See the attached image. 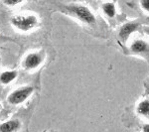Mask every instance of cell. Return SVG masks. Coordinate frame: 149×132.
<instances>
[{
	"mask_svg": "<svg viewBox=\"0 0 149 132\" xmlns=\"http://www.w3.org/2000/svg\"><path fill=\"white\" fill-rule=\"evenodd\" d=\"M64 8L69 15L78 19L81 23L90 26H93L97 23L95 14L88 6L81 5V4H69L64 6Z\"/></svg>",
	"mask_w": 149,
	"mask_h": 132,
	"instance_id": "1",
	"label": "cell"
},
{
	"mask_svg": "<svg viewBox=\"0 0 149 132\" xmlns=\"http://www.w3.org/2000/svg\"><path fill=\"white\" fill-rule=\"evenodd\" d=\"M39 21L36 15L33 14H23V15H15L11 18V24L17 30L22 32H29L38 25Z\"/></svg>",
	"mask_w": 149,
	"mask_h": 132,
	"instance_id": "2",
	"label": "cell"
},
{
	"mask_svg": "<svg viewBox=\"0 0 149 132\" xmlns=\"http://www.w3.org/2000/svg\"><path fill=\"white\" fill-rule=\"evenodd\" d=\"M34 92V88L32 85H25L21 86L17 90H13L7 97V101L10 104L19 105L25 102L29 97Z\"/></svg>",
	"mask_w": 149,
	"mask_h": 132,
	"instance_id": "3",
	"label": "cell"
},
{
	"mask_svg": "<svg viewBox=\"0 0 149 132\" xmlns=\"http://www.w3.org/2000/svg\"><path fill=\"white\" fill-rule=\"evenodd\" d=\"M129 53L149 62V43L141 39L134 40L129 46Z\"/></svg>",
	"mask_w": 149,
	"mask_h": 132,
	"instance_id": "4",
	"label": "cell"
},
{
	"mask_svg": "<svg viewBox=\"0 0 149 132\" xmlns=\"http://www.w3.org/2000/svg\"><path fill=\"white\" fill-rule=\"evenodd\" d=\"M141 29V24L138 21H129L121 26L118 31V39L121 43L125 44L134 32Z\"/></svg>",
	"mask_w": 149,
	"mask_h": 132,
	"instance_id": "5",
	"label": "cell"
},
{
	"mask_svg": "<svg viewBox=\"0 0 149 132\" xmlns=\"http://www.w3.org/2000/svg\"><path fill=\"white\" fill-rule=\"evenodd\" d=\"M44 55L41 54V53H29L23 60V67L27 71H33V69L39 68L42 65L43 61H44Z\"/></svg>",
	"mask_w": 149,
	"mask_h": 132,
	"instance_id": "6",
	"label": "cell"
},
{
	"mask_svg": "<svg viewBox=\"0 0 149 132\" xmlns=\"http://www.w3.org/2000/svg\"><path fill=\"white\" fill-rule=\"evenodd\" d=\"M20 126L21 123L18 119H11L0 124V132H16Z\"/></svg>",
	"mask_w": 149,
	"mask_h": 132,
	"instance_id": "7",
	"label": "cell"
},
{
	"mask_svg": "<svg viewBox=\"0 0 149 132\" xmlns=\"http://www.w3.org/2000/svg\"><path fill=\"white\" fill-rule=\"evenodd\" d=\"M18 73L16 71H5L0 74V83L2 85H9L16 80Z\"/></svg>",
	"mask_w": 149,
	"mask_h": 132,
	"instance_id": "8",
	"label": "cell"
},
{
	"mask_svg": "<svg viewBox=\"0 0 149 132\" xmlns=\"http://www.w3.org/2000/svg\"><path fill=\"white\" fill-rule=\"evenodd\" d=\"M102 10L109 18H114L116 15V6L113 2H104L102 5Z\"/></svg>",
	"mask_w": 149,
	"mask_h": 132,
	"instance_id": "9",
	"label": "cell"
},
{
	"mask_svg": "<svg viewBox=\"0 0 149 132\" xmlns=\"http://www.w3.org/2000/svg\"><path fill=\"white\" fill-rule=\"evenodd\" d=\"M136 112L144 117H149V99H143L136 106Z\"/></svg>",
	"mask_w": 149,
	"mask_h": 132,
	"instance_id": "10",
	"label": "cell"
},
{
	"mask_svg": "<svg viewBox=\"0 0 149 132\" xmlns=\"http://www.w3.org/2000/svg\"><path fill=\"white\" fill-rule=\"evenodd\" d=\"M24 0H2L4 4L6 6H15V5H18V4L22 3Z\"/></svg>",
	"mask_w": 149,
	"mask_h": 132,
	"instance_id": "11",
	"label": "cell"
},
{
	"mask_svg": "<svg viewBox=\"0 0 149 132\" xmlns=\"http://www.w3.org/2000/svg\"><path fill=\"white\" fill-rule=\"evenodd\" d=\"M140 6L144 11L149 13V0H140Z\"/></svg>",
	"mask_w": 149,
	"mask_h": 132,
	"instance_id": "12",
	"label": "cell"
},
{
	"mask_svg": "<svg viewBox=\"0 0 149 132\" xmlns=\"http://www.w3.org/2000/svg\"><path fill=\"white\" fill-rule=\"evenodd\" d=\"M141 30L143 31V33L145 35H147L149 37V25H144V26H141Z\"/></svg>",
	"mask_w": 149,
	"mask_h": 132,
	"instance_id": "13",
	"label": "cell"
},
{
	"mask_svg": "<svg viewBox=\"0 0 149 132\" xmlns=\"http://www.w3.org/2000/svg\"><path fill=\"white\" fill-rule=\"evenodd\" d=\"M142 132H149V123H145L142 125Z\"/></svg>",
	"mask_w": 149,
	"mask_h": 132,
	"instance_id": "14",
	"label": "cell"
},
{
	"mask_svg": "<svg viewBox=\"0 0 149 132\" xmlns=\"http://www.w3.org/2000/svg\"><path fill=\"white\" fill-rule=\"evenodd\" d=\"M144 86H145V90H147V92H149V78L146 80L145 83H144Z\"/></svg>",
	"mask_w": 149,
	"mask_h": 132,
	"instance_id": "15",
	"label": "cell"
},
{
	"mask_svg": "<svg viewBox=\"0 0 149 132\" xmlns=\"http://www.w3.org/2000/svg\"><path fill=\"white\" fill-rule=\"evenodd\" d=\"M0 63H1V59H0Z\"/></svg>",
	"mask_w": 149,
	"mask_h": 132,
	"instance_id": "16",
	"label": "cell"
}]
</instances>
